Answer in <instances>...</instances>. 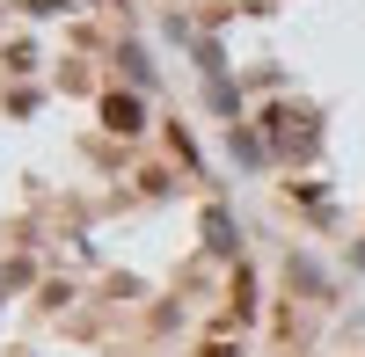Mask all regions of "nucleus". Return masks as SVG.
Segmentation results:
<instances>
[{"label":"nucleus","mask_w":365,"mask_h":357,"mask_svg":"<svg viewBox=\"0 0 365 357\" xmlns=\"http://www.w3.org/2000/svg\"><path fill=\"white\" fill-rule=\"evenodd\" d=\"M103 117H110L117 132H139V102H125V95H110V110H103Z\"/></svg>","instance_id":"f257e3e1"}]
</instances>
